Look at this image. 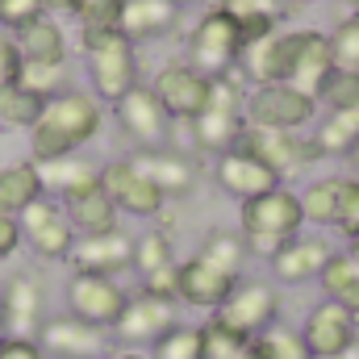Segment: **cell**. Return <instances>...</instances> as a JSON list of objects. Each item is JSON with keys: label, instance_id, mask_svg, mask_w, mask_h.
Segmentation results:
<instances>
[{"label": "cell", "instance_id": "obj_1", "mask_svg": "<svg viewBox=\"0 0 359 359\" xmlns=\"http://www.w3.org/2000/svg\"><path fill=\"white\" fill-rule=\"evenodd\" d=\"M104 126V104L88 88H63L46 100L42 117L29 130V159L50 163L63 155H80Z\"/></svg>", "mask_w": 359, "mask_h": 359}, {"label": "cell", "instance_id": "obj_2", "mask_svg": "<svg viewBox=\"0 0 359 359\" xmlns=\"http://www.w3.org/2000/svg\"><path fill=\"white\" fill-rule=\"evenodd\" d=\"M238 234L247 243L251 255L271 259L280 247H288L297 234H305V213H301V196L292 188H271L255 201H243L238 209Z\"/></svg>", "mask_w": 359, "mask_h": 359}, {"label": "cell", "instance_id": "obj_3", "mask_svg": "<svg viewBox=\"0 0 359 359\" xmlns=\"http://www.w3.org/2000/svg\"><path fill=\"white\" fill-rule=\"evenodd\" d=\"M84 67H88L92 96L100 104H117L138 84V50L121 29H80Z\"/></svg>", "mask_w": 359, "mask_h": 359}, {"label": "cell", "instance_id": "obj_4", "mask_svg": "<svg viewBox=\"0 0 359 359\" xmlns=\"http://www.w3.org/2000/svg\"><path fill=\"white\" fill-rule=\"evenodd\" d=\"M243 104H247V84L238 72L230 76H217L213 92H209V104L188 121L192 130V147L205 151V155H226L243 142V130H247V117H243Z\"/></svg>", "mask_w": 359, "mask_h": 359}, {"label": "cell", "instance_id": "obj_5", "mask_svg": "<svg viewBox=\"0 0 359 359\" xmlns=\"http://www.w3.org/2000/svg\"><path fill=\"white\" fill-rule=\"evenodd\" d=\"M243 46H247V38H243L234 13H230L226 4H213V8H205L201 21L192 25V34H188V59H184V63L196 67L201 76L217 80V76H230V72L238 67Z\"/></svg>", "mask_w": 359, "mask_h": 359}, {"label": "cell", "instance_id": "obj_6", "mask_svg": "<svg viewBox=\"0 0 359 359\" xmlns=\"http://www.w3.org/2000/svg\"><path fill=\"white\" fill-rule=\"evenodd\" d=\"M180 326V301L168 297H151V292H130L121 318L113 322V347H126V351H151L168 330Z\"/></svg>", "mask_w": 359, "mask_h": 359}, {"label": "cell", "instance_id": "obj_7", "mask_svg": "<svg viewBox=\"0 0 359 359\" xmlns=\"http://www.w3.org/2000/svg\"><path fill=\"white\" fill-rule=\"evenodd\" d=\"M63 301H67V313L100 326V330H113V322L121 318L126 301H130V288L117 280V276H92V271H72L67 284H63Z\"/></svg>", "mask_w": 359, "mask_h": 359}, {"label": "cell", "instance_id": "obj_8", "mask_svg": "<svg viewBox=\"0 0 359 359\" xmlns=\"http://www.w3.org/2000/svg\"><path fill=\"white\" fill-rule=\"evenodd\" d=\"M318 100L305 96V92L288 88V84H264V88H247V104H243V117L247 126H259V130H305L318 121Z\"/></svg>", "mask_w": 359, "mask_h": 359}, {"label": "cell", "instance_id": "obj_9", "mask_svg": "<svg viewBox=\"0 0 359 359\" xmlns=\"http://www.w3.org/2000/svg\"><path fill=\"white\" fill-rule=\"evenodd\" d=\"M213 318L226 322L230 330H238L243 339L264 334L268 326L280 322V288H276V280L243 276V280L234 284V292L222 301V309H217Z\"/></svg>", "mask_w": 359, "mask_h": 359}, {"label": "cell", "instance_id": "obj_10", "mask_svg": "<svg viewBox=\"0 0 359 359\" xmlns=\"http://www.w3.org/2000/svg\"><path fill=\"white\" fill-rule=\"evenodd\" d=\"M238 147L247 155H255L264 168H271L280 180L297 176V172H305V168H313L322 159L318 142L305 138V134H297V130H259V126H247Z\"/></svg>", "mask_w": 359, "mask_h": 359}, {"label": "cell", "instance_id": "obj_11", "mask_svg": "<svg viewBox=\"0 0 359 359\" xmlns=\"http://www.w3.org/2000/svg\"><path fill=\"white\" fill-rule=\"evenodd\" d=\"M46 280L42 271L21 268L13 271L4 284H0V305H4V334H21V339H38V330L46 326L50 318V305H46Z\"/></svg>", "mask_w": 359, "mask_h": 359}, {"label": "cell", "instance_id": "obj_12", "mask_svg": "<svg viewBox=\"0 0 359 359\" xmlns=\"http://www.w3.org/2000/svg\"><path fill=\"white\" fill-rule=\"evenodd\" d=\"M113 117H117V130L134 142V151H155V147H168V134H172V117L163 109V100L151 92V84H134L117 104H113Z\"/></svg>", "mask_w": 359, "mask_h": 359}, {"label": "cell", "instance_id": "obj_13", "mask_svg": "<svg viewBox=\"0 0 359 359\" xmlns=\"http://www.w3.org/2000/svg\"><path fill=\"white\" fill-rule=\"evenodd\" d=\"M301 339L309 347V355L318 359H347L351 351H359V318L339 305V301H318L309 313H305V326H301Z\"/></svg>", "mask_w": 359, "mask_h": 359}, {"label": "cell", "instance_id": "obj_14", "mask_svg": "<svg viewBox=\"0 0 359 359\" xmlns=\"http://www.w3.org/2000/svg\"><path fill=\"white\" fill-rule=\"evenodd\" d=\"M17 222H21V238H25V247H29L38 259H46V264H63V259H72L76 230H72V222H67V209H63L55 196L34 201Z\"/></svg>", "mask_w": 359, "mask_h": 359}, {"label": "cell", "instance_id": "obj_15", "mask_svg": "<svg viewBox=\"0 0 359 359\" xmlns=\"http://www.w3.org/2000/svg\"><path fill=\"white\" fill-rule=\"evenodd\" d=\"M100 188H104V196L117 205V213H130V217H142V222L163 217L168 196L130 163V155L100 163Z\"/></svg>", "mask_w": 359, "mask_h": 359}, {"label": "cell", "instance_id": "obj_16", "mask_svg": "<svg viewBox=\"0 0 359 359\" xmlns=\"http://www.w3.org/2000/svg\"><path fill=\"white\" fill-rule=\"evenodd\" d=\"M334 72V50H330V34L326 29H288V67H284V84L318 100L322 84Z\"/></svg>", "mask_w": 359, "mask_h": 359}, {"label": "cell", "instance_id": "obj_17", "mask_svg": "<svg viewBox=\"0 0 359 359\" xmlns=\"http://www.w3.org/2000/svg\"><path fill=\"white\" fill-rule=\"evenodd\" d=\"M38 343L46 359H104L113 351V334L100 330V326H88L72 313H50L46 326L38 330Z\"/></svg>", "mask_w": 359, "mask_h": 359}, {"label": "cell", "instance_id": "obj_18", "mask_svg": "<svg viewBox=\"0 0 359 359\" xmlns=\"http://www.w3.org/2000/svg\"><path fill=\"white\" fill-rule=\"evenodd\" d=\"M151 92L163 100V109H168L172 121H184V126H188V121L209 104L213 80L201 76V72L188 67V63H163V67L155 72V80H151Z\"/></svg>", "mask_w": 359, "mask_h": 359}, {"label": "cell", "instance_id": "obj_19", "mask_svg": "<svg viewBox=\"0 0 359 359\" xmlns=\"http://www.w3.org/2000/svg\"><path fill=\"white\" fill-rule=\"evenodd\" d=\"M243 276H234V271L217 268V264H209L205 255H188V259H180V284H176V301L180 305H188V309H205V313H217L222 309V301L234 292V284H238Z\"/></svg>", "mask_w": 359, "mask_h": 359}, {"label": "cell", "instance_id": "obj_20", "mask_svg": "<svg viewBox=\"0 0 359 359\" xmlns=\"http://www.w3.org/2000/svg\"><path fill=\"white\" fill-rule=\"evenodd\" d=\"M334 247L326 234H297L288 247H280L271 255V280L276 284H318L322 268L330 264Z\"/></svg>", "mask_w": 359, "mask_h": 359}, {"label": "cell", "instance_id": "obj_21", "mask_svg": "<svg viewBox=\"0 0 359 359\" xmlns=\"http://www.w3.org/2000/svg\"><path fill=\"white\" fill-rule=\"evenodd\" d=\"M213 180H217V188H222L226 196H234V201H255V196H264V192H271V188L284 184L271 168H264V163H259L255 155H247L243 147H234V151H226V155L213 159Z\"/></svg>", "mask_w": 359, "mask_h": 359}, {"label": "cell", "instance_id": "obj_22", "mask_svg": "<svg viewBox=\"0 0 359 359\" xmlns=\"http://www.w3.org/2000/svg\"><path fill=\"white\" fill-rule=\"evenodd\" d=\"M72 271H92V276H126L134 271V238L126 230L96 234V238H76L72 247Z\"/></svg>", "mask_w": 359, "mask_h": 359}, {"label": "cell", "instance_id": "obj_23", "mask_svg": "<svg viewBox=\"0 0 359 359\" xmlns=\"http://www.w3.org/2000/svg\"><path fill=\"white\" fill-rule=\"evenodd\" d=\"M130 163L151 180L168 201H172V196H184V192H192V184H196V163H192L184 151H176V147L134 151V155H130Z\"/></svg>", "mask_w": 359, "mask_h": 359}, {"label": "cell", "instance_id": "obj_24", "mask_svg": "<svg viewBox=\"0 0 359 359\" xmlns=\"http://www.w3.org/2000/svg\"><path fill=\"white\" fill-rule=\"evenodd\" d=\"M38 176H42L46 196L72 201V196H84L92 188H100V163H92L88 155H63V159L38 163Z\"/></svg>", "mask_w": 359, "mask_h": 359}, {"label": "cell", "instance_id": "obj_25", "mask_svg": "<svg viewBox=\"0 0 359 359\" xmlns=\"http://www.w3.org/2000/svg\"><path fill=\"white\" fill-rule=\"evenodd\" d=\"M176 21H180V8L172 0H121V13H117V29H121L134 46L172 34Z\"/></svg>", "mask_w": 359, "mask_h": 359}, {"label": "cell", "instance_id": "obj_26", "mask_svg": "<svg viewBox=\"0 0 359 359\" xmlns=\"http://www.w3.org/2000/svg\"><path fill=\"white\" fill-rule=\"evenodd\" d=\"M67 209V222L76 230V238H96V234H113L121 230V213L117 205L104 196V188H92L84 196H72V201H59Z\"/></svg>", "mask_w": 359, "mask_h": 359}, {"label": "cell", "instance_id": "obj_27", "mask_svg": "<svg viewBox=\"0 0 359 359\" xmlns=\"http://www.w3.org/2000/svg\"><path fill=\"white\" fill-rule=\"evenodd\" d=\"M17 38V50H21V63H67V34L63 25L46 13L38 21H29Z\"/></svg>", "mask_w": 359, "mask_h": 359}, {"label": "cell", "instance_id": "obj_28", "mask_svg": "<svg viewBox=\"0 0 359 359\" xmlns=\"http://www.w3.org/2000/svg\"><path fill=\"white\" fill-rule=\"evenodd\" d=\"M46 192H42V176H38V163L34 159H17V163H4L0 168V213L21 217Z\"/></svg>", "mask_w": 359, "mask_h": 359}, {"label": "cell", "instance_id": "obj_29", "mask_svg": "<svg viewBox=\"0 0 359 359\" xmlns=\"http://www.w3.org/2000/svg\"><path fill=\"white\" fill-rule=\"evenodd\" d=\"M322 151V159H347L359 147V109H343V113H322L318 130L309 134Z\"/></svg>", "mask_w": 359, "mask_h": 359}, {"label": "cell", "instance_id": "obj_30", "mask_svg": "<svg viewBox=\"0 0 359 359\" xmlns=\"http://www.w3.org/2000/svg\"><path fill=\"white\" fill-rule=\"evenodd\" d=\"M222 4L234 13V21H238V29H243L247 42L276 34V29L284 25L288 8H292L288 0H222Z\"/></svg>", "mask_w": 359, "mask_h": 359}, {"label": "cell", "instance_id": "obj_31", "mask_svg": "<svg viewBox=\"0 0 359 359\" xmlns=\"http://www.w3.org/2000/svg\"><path fill=\"white\" fill-rule=\"evenodd\" d=\"M301 196V213H305V226H318V230H330L339 226V205H343V176H322L309 180Z\"/></svg>", "mask_w": 359, "mask_h": 359}, {"label": "cell", "instance_id": "obj_32", "mask_svg": "<svg viewBox=\"0 0 359 359\" xmlns=\"http://www.w3.org/2000/svg\"><path fill=\"white\" fill-rule=\"evenodd\" d=\"M318 288L326 292V301L347 305V309L359 318V264L347 255V251H334V255H330V264H326L322 276H318Z\"/></svg>", "mask_w": 359, "mask_h": 359}, {"label": "cell", "instance_id": "obj_33", "mask_svg": "<svg viewBox=\"0 0 359 359\" xmlns=\"http://www.w3.org/2000/svg\"><path fill=\"white\" fill-rule=\"evenodd\" d=\"M46 100L38 92H29L25 84H4L0 88V126H13V130H34V121L42 117Z\"/></svg>", "mask_w": 359, "mask_h": 359}, {"label": "cell", "instance_id": "obj_34", "mask_svg": "<svg viewBox=\"0 0 359 359\" xmlns=\"http://www.w3.org/2000/svg\"><path fill=\"white\" fill-rule=\"evenodd\" d=\"M176 264L180 259L168 230H147V234L134 238V271H138V280H147V276H155L163 268H176Z\"/></svg>", "mask_w": 359, "mask_h": 359}, {"label": "cell", "instance_id": "obj_35", "mask_svg": "<svg viewBox=\"0 0 359 359\" xmlns=\"http://www.w3.org/2000/svg\"><path fill=\"white\" fill-rule=\"evenodd\" d=\"M46 8L72 13L80 21V29H117L121 0H46Z\"/></svg>", "mask_w": 359, "mask_h": 359}, {"label": "cell", "instance_id": "obj_36", "mask_svg": "<svg viewBox=\"0 0 359 359\" xmlns=\"http://www.w3.org/2000/svg\"><path fill=\"white\" fill-rule=\"evenodd\" d=\"M196 255H205L209 264H217V268L234 271V276H243V264H247V243H243V234H230V230H213V234H205V243L196 247Z\"/></svg>", "mask_w": 359, "mask_h": 359}, {"label": "cell", "instance_id": "obj_37", "mask_svg": "<svg viewBox=\"0 0 359 359\" xmlns=\"http://www.w3.org/2000/svg\"><path fill=\"white\" fill-rule=\"evenodd\" d=\"M251 347L259 351V359H313L309 355V347H305V339H301V330L280 326V322L268 326L264 334H255Z\"/></svg>", "mask_w": 359, "mask_h": 359}, {"label": "cell", "instance_id": "obj_38", "mask_svg": "<svg viewBox=\"0 0 359 359\" xmlns=\"http://www.w3.org/2000/svg\"><path fill=\"white\" fill-rule=\"evenodd\" d=\"M251 339H243L238 330H230L226 322H217L213 313L201 322V359H238V351Z\"/></svg>", "mask_w": 359, "mask_h": 359}, {"label": "cell", "instance_id": "obj_39", "mask_svg": "<svg viewBox=\"0 0 359 359\" xmlns=\"http://www.w3.org/2000/svg\"><path fill=\"white\" fill-rule=\"evenodd\" d=\"M318 109L326 113H343V109H359V72H343L334 67L330 80L318 92Z\"/></svg>", "mask_w": 359, "mask_h": 359}, {"label": "cell", "instance_id": "obj_40", "mask_svg": "<svg viewBox=\"0 0 359 359\" xmlns=\"http://www.w3.org/2000/svg\"><path fill=\"white\" fill-rule=\"evenodd\" d=\"M17 84H25L29 92H38L42 100H50V96H59L63 88H72V84H67V63H21Z\"/></svg>", "mask_w": 359, "mask_h": 359}, {"label": "cell", "instance_id": "obj_41", "mask_svg": "<svg viewBox=\"0 0 359 359\" xmlns=\"http://www.w3.org/2000/svg\"><path fill=\"white\" fill-rule=\"evenodd\" d=\"M147 355L151 359H201V326H184L180 322L176 330H168Z\"/></svg>", "mask_w": 359, "mask_h": 359}, {"label": "cell", "instance_id": "obj_42", "mask_svg": "<svg viewBox=\"0 0 359 359\" xmlns=\"http://www.w3.org/2000/svg\"><path fill=\"white\" fill-rule=\"evenodd\" d=\"M330 50H334V67L359 72V13L343 17L330 34Z\"/></svg>", "mask_w": 359, "mask_h": 359}, {"label": "cell", "instance_id": "obj_43", "mask_svg": "<svg viewBox=\"0 0 359 359\" xmlns=\"http://www.w3.org/2000/svg\"><path fill=\"white\" fill-rule=\"evenodd\" d=\"M46 0H0V29L4 34H21L29 21L46 17Z\"/></svg>", "mask_w": 359, "mask_h": 359}, {"label": "cell", "instance_id": "obj_44", "mask_svg": "<svg viewBox=\"0 0 359 359\" xmlns=\"http://www.w3.org/2000/svg\"><path fill=\"white\" fill-rule=\"evenodd\" d=\"M339 230L351 238L359 234V176H343V205H339Z\"/></svg>", "mask_w": 359, "mask_h": 359}, {"label": "cell", "instance_id": "obj_45", "mask_svg": "<svg viewBox=\"0 0 359 359\" xmlns=\"http://www.w3.org/2000/svg\"><path fill=\"white\" fill-rule=\"evenodd\" d=\"M21 76V50H17V38L0 29V88L4 84H17Z\"/></svg>", "mask_w": 359, "mask_h": 359}, {"label": "cell", "instance_id": "obj_46", "mask_svg": "<svg viewBox=\"0 0 359 359\" xmlns=\"http://www.w3.org/2000/svg\"><path fill=\"white\" fill-rule=\"evenodd\" d=\"M0 359H46L38 339H21V334H4L0 339Z\"/></svg>", "mask_w": 359, "mask_h": 359}, {"label": "cell", "instance_id": "obj_47", "mask_svg": "<svg viewBox=\"0 0 359 359\" xmlns=\"http://www.w3.org/2000/svg\"><path fill=\"white\" fill-rule=\"evenodd\" d=\"M21 247H25V238H21V222H17L13 213H0V259H13Z\"/></svg>", "mask_w": 359, "mask_h": 359}, {"label": "cell", "instance_id": "obj_48", "mask_svg": "<svg viewBox=\"0 0 359 359\" xmlns=\"http://www.w3.org/2000/svg\"><path fill=\"white\" fill-rule=\"evenodd\" d=\"M104 359H151V355H147V351H126V347H113Z\"/></svg>", "mask_w": 359, "mask_h": 359}, {"label": "cell", "instance_id": "obj_49", "mask_svg": "<svg viewBox=\"0 0 359 359\" xmlns=\"http://www.w3.org/2000/svg\"><path fill=\"white\" fill-rule=\"evenodd\" d=\"M347 255L359 264V234H351V238H347Z\"/></svg>", "mask_w": 359, "mask_h": 359}, {"label": "cell", "instance_id": "obj_50", "mask_svg": "<svg viewBox=\"0 0 359 359\" xmlns=\"http://www.w3.org/2000/svg\"><path fill=\"white\" fill-rule=\"evenodd\" d=\"M238 359H259V351H255V347H251V343H247V347H243V351H238Z\"/></svg>", "mask_w": 359, "mask_h": 359}, {"label": "cell", "instance_id": "obj_51", "mask_svg": "<svg viewBox=\"0 0 359 359\" xmlns=\"http://www.w3.org/2000/svg\"><path fill=\"white\" fill-rule=\"evenodd\" d=\"M0 339H4V305H0Z\"/></svg>", "mask_w": 359, "mask_h": 359}, {"label": "cell", "instance_id": "obj_52", "mask_svg": "<svg viewBox=\"0 0 359 359\" xmlns=\"http://www.w3.org/2000/svg\"><path fill=\"white\" fill-rule=\"evenodd\" d=\"M172 4H176V8H184V4H196V0H172Z\"/></svg>", "mask_w": 359, "mask_h": 359}, {"label": "cell", "instance_id": "obj_53", "mask_svg": "<svg viewBox=\"0 0 359 359\" xmlns=\"http://www.w3.org/2000/svg\"><path fill=\"white\" fill-rule=\"evenodd\" d=\"M288 4H313V0H288Z\"/></svg>", "mask_w": 359, "mask_h": 359}, {"label": "cell", "instance_id": "obj_54", "mask_svg": "<svg viewBox=\"0 0 359 359\" xmlns=\"http://www.w3.org/2000/svg\"><path fill=\"white\" fill-rule=\"evenodd\" d=\"M347 4H351V8H355V13H359V0H347Z\"/></svg>", "mask_w": 359, "mask_h": 359}, {"label": "cell", "instance_id": "obj_55", "mask_svg": "<svg viewBox=\"0 0 359 359\" xmlns=\"http://www.w3.org/2000/svg\"><path fill=\"white\" fill-rule=\"evenodd\" d=\"M347 359H359V351H351V355H347Z\"/></svg>", "mask_w": 359, "mask_h": 359}, {"label": "cell", "instance_id": "obj_56", "mask_svg": "<svg viewBox=\"0 0 359 359\" xmlns=\"http://www.w3.org/2000/svg\"><path fill=\"white\" fill-rule=\"evenodd\" d=\"M313 359H318V355H313Z\"/></svg>", "mask_w": 359, "mask_h": 359}]
</instances>
